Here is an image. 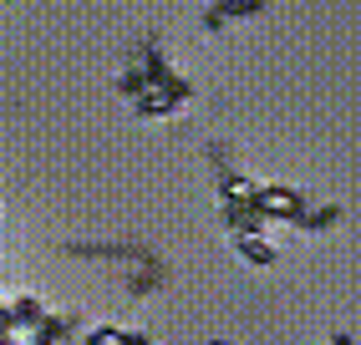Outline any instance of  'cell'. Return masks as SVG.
<instances>
[{"label":"cell","instance_id":"6da1fadb","mask_svg":"<svg viewBox=\"0 0 361 345\" xmlns=\"http://www.w3.org/2000/svg\"><path fill=\"white\" fill-rule=\"evenodd\" d=\"M255 6H259V0H214L204 20H209V26H224V20H229L234 11H255Z\"/></svg>","mask_w":361,"mask_h":345},{"label":"cell","instance_id":"7a4b0ae2","mask_svg":"<svg viewBox=\"0 0 361 345\" xmlns=\"http://www.w3.org/2000/svg\"><path fill=\"white\" fill-rule=\"evenodd\" d=\"M239 249H245V254H250L255 264H270V259H275V249H270V239H259L255 229H250V234H239Z\"/></svg>","mask_w":361,"mask_h":345}]
</instances>
